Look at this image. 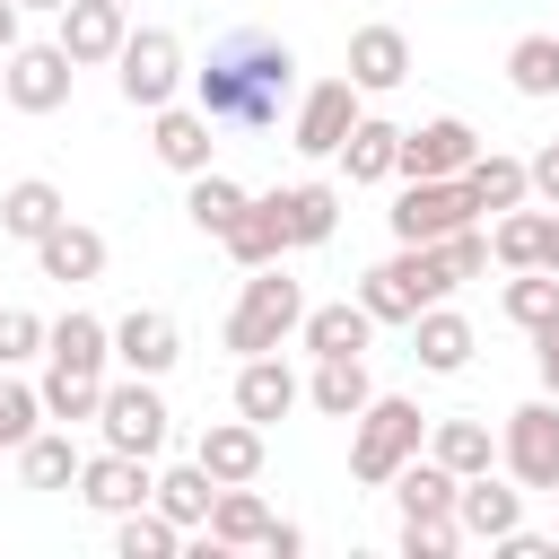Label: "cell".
<instances>
[{
	"instance_id": "cell-33",
	"label": "cell",
	"mask_w": 559,
	"mask_h": 559,
	"mask_svg": "<svg viewBox=\"0 0 559 559\" xmlns=\"http://www.w3.org/2000/svg\"><path fill=\"white\" fill-rule=\"evenodd\" d=\"M148 507H166V515H175L183 533H201V524H210V507H218V480H210L201 463H175V472H157Z\"/></svg>"
},
{
	"instance_id": "cell-13",
	"label": "cell",
	"mask_w": 559,
	"mask_h": 559,
	"mask_svg": "<svg viewBox=\"0 0 559 559\" xmlns=\"http://www.w3.org/2000/svg\"><path fill=\"white\" fill-rule=\"evenodd\" d=\"M210 131H218V122H210L201 105H157V114H148V148H157V166H175L183 183L210 175V148H218Z\"/></svg>"
},
{
	"instance_id": "cell-8",
	"label": "cell",
	"mask_w": 559,
	"mask_h": 559,
	"mask_svg": "<svg viewBox=\"0 0 559 559\" xmlns=\"http://www.w3.org/2000/svg\"><path fill=\"white\" fill-rule=\"evenodd\" d=\"M166 393H157V376H122V384H105V402H96V428H105V445H122V454H157L166 445Z\"/></svg>"
},
{
	"instance_id": "cell-46",
	"label": "cell",
	"mask_w": 559,
	"mask_h": 559,
	"mask_svg": "<svg viewBox=\"0 0 559 559\" xmlns=\"http://www.w3.org/2000/svg\"><path fill=\"white\" fill-rule=\"evenodd\" d=\"M533 192H542V201H550V210H559V140H550V148H542V157H533Z\"/></svg>"
},
{
	"instance_id": "cell-51",
	"label": "cell",
	"mask_w": 559,
	"mask_h": 559,
	"mask_svg": "<svg viewBox=\"0 0 559 559\" xmlns=\"http://www.w3.org/2000/svg\"><path fill=\"white\" fill-rule=\"evenodd\" d=\"M550 507H559V489H550Z\"/></svg>"
},
{
	"instance_id": "cell-5",
	"label": "cell",
	"mask_w": 559,
	"mask_h": 559,
	"mask_svg": "<svg viewBox=\"0 0 559 559\" xmlns=\"http://www.w3.org/2000/svg\"><path fill=\"white\" fill-rule=\"evenodd\" d=\"M114 87H122V105H140V114L175 105V87H183V44H175L166 26L122 35V52H114Z\"/></svg>"
},
{
	"instance_id": "cell-41",
	"label": "cell",
	"mask_w": 559,
	"mask_h": 559,
	"mask_svg": "<svg viewBox=\"0 0 559 559\" xmlns=\"http://www.w3.org/2000/svg\"><path fill=\"white\" fill-rule=\"evenodd\" d=\"M35 419H44V384H9L0 376V454H17L35 437Z\"/></svg>"
},
{
	"instance_id": "cell-47",
	"label": "cell",
	"mask_w": 559,
	"mask_h": 559,
	"mask_svg": "<svg viewBox=\"0 0 559 559\" xmlns=\"http://www.w3.org/2000/svg\"><path fill=\"white\" fill-rule=\"evenodd\" d=\"M262 550H271V559H297V550H306V533H297V524H280V515H271V533H262Z\"/></svg>"
},
{
	"instance_id": "cell-29",
	"label": "cell",
	"mask_w": 559,
	"mask_h": 559,
	"mask_svg": "<svg viewBox=\"0 0 559 559\" xmlns=\"http://www.w3.org/2000/svg\"><path fill=\"white\" fill-rule=\"evenodd\" d=\"M306 402H314L323 419H358V411L376 402V384H367V358H314V384H306Z\"/></svg>"
},
{
	"instance_id": "cell-39",
	"label": "cell",
	"mask_w": 559,
	"mask_h": 559,
	"mask_svg": "<svg viewBox=\"0 0 559 559\" xmlns=\"http://www.w3.org/2000/svg\"><path fill=\"white\" fill-rule=\"evenodd\" d=\"M498 306H507V323H515V332H542V323L559 314V271H515Z\"/></svg>"
},
{
	"instance_id": "cell-36",
	"label": "cell",
	"mask_w": 559,
	"mask_h": 559,
	"mask_svg": "<svg viewBox=\"0 0 559 559\" xmlns=\"http://www.w3.org/2000/svg\"><path fill=\"white\" fill-rule=\"evenodd\" d=\"M114 550L122 559H175L183 550V524L166 507H131V515H114Z\"/></svg>"
},
{
	"instance_id": "cell-28",
	"label": "cell",
	"mask_w": 559,
	"mask_h": 559,
	"mask_svg": "<svg viewBox=\"0 0 559 559\" xmlns=\"http://www.w3.org/2000/svg\"><path fill=\"white\" fill-rule=\"evenodd\" d=\"M550 227H559L550 210H524V201H515V210H498V227H489V253H498L507 271H542V253H550Z\"/></svg>"
},
{
	"instance_id": "cell-6",
	"label": "cell",
	"mask_w": 559,
	"mask_h": 559,
	"mask_svg": "<svg viewBox=\"0 0 559 559\" xmlns=\"http://www.w3.org/2000/svg\"><path fill=\"white\" fill-rule=\"evenodd\" d=\"M384 218H393V245H437V236L472 227L480 210H472L463 175H411V183H402V201H393Z\"/></svg>"
},
{
	"instance_id": "cell-3",
	"label": "cell",
	"mask_w": 559,
	"mask_h": 559,
	"mask_svg": "<svg viewBox=\"0 0 559 559\" xmlns=\"http://www.w3.org/2000/svg\"><path fill=\"white\" fill-rule=\"evenodd\" d=\"M445 288H463V280L445 271V253H437V245H402L393 262H376V271L358 280V306H367L376 323H411L419 306H445Z\"/></svg>"
},
{
	"instance_id": "cell-15",
	"label": "cell",
	"mask_w": 559,
	"mask_h": 559,
	"mask_svg": "<svg viewBox=\"0 0 559 559\" xmlns=\"http://www.w3.org/2000/svg\"><path fill=\"white\" fill-rule=\"evenodd\" d=\"M192 463L218 480V489H236V480H262V419H210L201 428V445H192Z\"/></svg>"
},
{
	"instance_id": "cell-24",
	"label": "cell",
	"mask_w": 559,
	"mask_h": 559,
	"mask_svg": "<svg viewBox=\"0 0 559 559\" xmlns=\"http://www.w3.org/2000/svg\"><path fill=\"white\" fill-rule=\"evenodd\" d=\"M341 166H349V183H393L402 175V131L384 114H358L349 140H341Z\"/></svg>"
},
{
	"instance_id": "cell-50",
	"label": "cell",
	"mask_w": 559,
	"mask_h": 559,
	"mask_svg": "<svg viewBox=\"0 0 559 559\" xmlns=\"http://www.w3.org/2000/svg\"><path fill=\"white\" fill-rule=\"evenodd\" d=\"M17 9H52V17H61V9H70V0H17Z\"/></svg>"
},
{
	"instance_id": "cell-35",
	"label": "cell",
	"mask_w": 559,
	"mask_h": 559,
	"mask_svg": "<svg viewBox=\"0 0 559 559\" xmlns=\"http://www.w3.org/2000/svg\"><path fill=\"white\" fill-rule=\"evenodd\" d=\"M280 218H288V245H323L341 227V192L332 183H288L280 192Z\"/></svg>"
},
{
	"instance_id": "cell-22",
	"label": "cell",
	"mask_w": 559,
	"mask_h": 559,
	"mask_svg": "<svg viewBox=\"0 0 559 559\" xmlns=\"http://www.w3.org/2000/svg\"><path fill=\"white\" fill-rule=\"evenodd\" d=\"M349 79H358L367 96L402 87V79H411V35H402V26H358V35H349Z\"/></svg>"
},
{
	"instance_id": "cell-26",
	"label": "cell",
	"mask_w": 559,
	"mask_h": 559,
	"mask_svg": "<svg viewBox=\"0 0 559 559\" xmlns=\"http://www.w3.org/2000/svg\"><path fill=\"white\" fill-rule=\"evenodd\" d=\"M463 192H472V210H489V218H498V210H515V201L533 192V166H524V157H507V148H480V157L463 166Z\"/></svg>"
},
{
	"instance_id": "cell-32",
	"label": "cell",
	"mask_w": 559,
	"mask_h": 559,
	"mask_svg": "<svg viewBox=\"0 0 559 559\" xmlns=\"http://www.w3.org/2000/svg\"><path fill=\"white\" fill-rule=\"evenodd\" d=\"M218 550H262V533H271V507L253 498V480H236V489H218V507H210V524H201Z\"/></svg>"
},
{
	"instance_id": "cell-27",
	"label": "cell",
	"mask_w": 559,
	"mask_h": 559,
	"mask_svg": "<svg viewBox=\"0 0 559 559\" xmlns=\"http://www.w3.org/2000/svg\"><path fill=\"white\" fill-rule=\"evenodd\" d=\"M44 358H52V367H79V376H105V367H114V323H96V314L70 306V314L52 323V341H44Z\"/></svg>"
},
{
	"instance_id": "cell-10",
	"label": "cell",
	"mask_w": 559,
	"mask_h": 559,
	"mask_svg": "<svg viewBox=\"0 0 559 559\" xmlns=\"http://www.w3.org/2000/svg\"><path fill=\"white\" fill-rule=\"evenodd\" d=\"M358 96H367V87H358L349 70H341V79H314V87L297 96V131H288L297 157H341L349 122H358Z\"/></svg>"
},
{
	"instance_id": "cell-44",
	"label": "cell",
	"mask_w": 559,
	"mask_h": 559,
	"mask_svg": "<svg viewBox=\"0 0 559 559\" xmlns=\"http://www.w3.org/2000/svg\"><path fill=\"white\" fill-rule=\"evenodd\" d=\"M437 253H445V271H454V280H480V271H489V262H498V253H489V236H480V227H454V236H437Z\"/></svg>"
},
{
	"instance_id": "cell-1",
	"label": "cell",
	"mask_w": 559,
	"mask_h": 559,
	"mask_svg": "<svg viewBox=\"0 0 559 559\" xmlns=\"http://www.w3.org/2000/svg\"><path fill=\"white\" fill-rule=\"evenodd\" d=\"M288 96H297V52H288L280 35H253V26L218 35L210 61L192 70V105H201L218 131H271Z\"/></svg>"
},
{
	"instance_id": "cell-37",
	"label": "cell",
	"mask_w": 559,
	"mask_h": 559,
	"mask_svg": "<svg viewBox=\"0 0 559 559\" xmlns=\"http://www.w3.org/2000/svg\"><path fill=\"white\" fill-rule=\"evenodd\" d=\"M245 201H253V192H245V183H227V175L210 166V175H192V192H183V218H192L201 236H227Z\"/></svg>"
},
{
	"instance_id": "cell-42",
	"label": "cell",
	"mask_w": 559,
	"mask_h": 559,
	"mask_svg": "<svg viewBox=\"0 0 559 559\" xmlns=\"http://www.w3.org/2000/svg\"><path fill=\"white\" fill-rule=\"evenodd\" d=\"M44 341H52V323H44V314H26V306H0V367H26V358H44Z\"/></svg>"
},
{
	"instance_id": "cell-2",
	"label": "cell",
	"mask_w": 559,
	"mask_h": 559,
	"mask_svg": "<svg viewBox=\"0 0 559 559\" xmlns=\"http://www.w3.org/2000/svg\"><path fill=\"white\" fill-rule=\"evenodd\" d=\"M419 445H428V411H419V402H402V393H376V402L358 411V428H349V480L384 489Z\"/></svg>"
},
{
	"instance_id": "cell-4",
	"label": "cell",
	"mask_w": 559,
	"mask_h": 559,
	"mask_svg": "<svg viewBox=\"0 0 559 559\" xmlns=\"http://www.w3.org/2000/svg\"><path fill=\"white\" fill-rule=\"evenodd\" d=\"M297 323H306V288H297L280 262H262V271H245V297H236V314H227V349H236V358H262V349H280Z\"/></svg>"
},
{
	"instance_id": "cell-40",
	"label": "cell",
	"mask_w": 559,
	"mask_h": 559,
	"mask_svg": "<svg viewBox=\"0 0 559 559\" xmlns=\"http://www.w3.org/2000/svg\"><path fill=\"white\" fill-rule=\"evenodd\" d=\"M96 402H105V376L44 367V419H96Z\"/></svg>"
},
{
	"instance_id": "cell-34",
	"label": "cell",
	"mask_w": 559,
	"mask_h": 559,
	"mask_svg": "<svg viewBox=\"0 0 559 559\" xmlns=\"http://www.w3.org/2000/svg\"><path fill=\"white\" fill-rule=\"evenodd\" d=\"M428 454H437L454 480H472V472H489V463H498V437H489L480 419H437V428H428Z\"/></svg>"
},
{
	"instance_id": "cell-31",
	"label": "cell",
	"mask_w": 559,
	"mask_h": 559,
	"mask_svg": "<svg viewBox=\"0 0 559 559\" xmlns=\"http://www.w3.org/2000/svg\"><path fill=\"white\" fill-rule=\"evenodd\" d=\"M384 489H393V507H402V515H454V489H463V480H454L437 454H411Z\"/></svg>"
},
{
	"instance_id": "cell-38",
	"label": "cell",
	"mask_w": 559,
	"mask_h": 559,
	"mask_svg": "<svg viewBox=\"0 0 559 559\" xmlns=\"http://www.w3.org/2000/svg\"><path fill=\"white\" fill-rule=\"evenodd\" d=\"M507 87L515 96H559V35H515L507 44Z\"/></svg>"
},
{
	"instance_id": "cell-43",
	"label": "cell",
	"mask_w": 559,
	"mask_h": 559,
	"mask_svg": "<svg viewBox=\"0 0 559 559\" xmlns=\"http://www.w3.org/2000/svg\"><path fill=\"white\" fill-rule=\"evenodd\" d=\"M454 542H463L454 515H402V559H445Z\"/></svg>"
},
{
	"instance_id": "cell-19",
	"label": "cell",
	"mask_w": 559,
	"mask_h": 559,
	"mask_svg": "<svg viewBox=\"0 0 559 559\" xmlns=\"http://www.w3.org/2000/svg\"><path fill=\"white\" fill-rule=\"evenodd\" d=\"M35 271H44V280H61V288H87V280H105V236H96V227H79V218H61V227L35 245Z\"/></svg>"
},
{
	"instance_id": "cell-20",
	"label": "cell",
	"mask_w": 559,
	"mask_h": 559,
	"mask_svg": "<svg viewBox=\"0 0 559 559\" xmlns=\"http://www.w3.org/2000/svg\"><path fill=\"white\" fill-rule=\"evenodd\" d=\"M297 341H306L314 358H367V341H376V314H367L358 297H341V306H306Z\"/></svg>"
},
{
	"instance_id": "cell-9",
	"label": "cell",
	"mask_w": 559,
	"mask_h": 559,
	"mask_svg": "<svg viewBox=\"0 0 559 559\" xmlns=\"http://www.w3.org/2000/svg\"><path fill=\"white\" fill-rule=\"evenodd\" d=\"M9 70H0V87H9V105L17 114H61L70 105V79H79V61L61 52V35L52 44H17V52H0Z\"/></svg>"
},
{
	"instance_id": "cell-21",
	"label": "cell",
	"mask_w": 559,
	"mask_h": 559,
	"mask_svg": "<svg viewBox=\"0 0 559 559\" xmlns=\"http://www.w3.org/2000/svg\"><path fill=\"white\" fill-rule=\"evenodd\" d=\"M411 358H419L428 376H463V367H472V323H463L454 306H419V314H411Z\"/></svg>"
},
{
	"instance_id": "cell-48",
	"label": "cell",
	"mask_w": 559,
	"mask_h": 559,
	"mask_svg": "<svg viewBox=\"0 0 559 559\" xmlns=\"http://www.w3.org/2000/svg\"><path fill=\"white\" fill-rule=\"evenodd\" d=\"M17 17H26V9H17V0H0V52H17Z\"/></svg>"
},
{
	"instance_id": "cell-30",
	"label": "cell",
	"mask_w": 559,
	"mask_h": 559,
	"mask_svg": "<svg viewBox=\"0 0 559 559\" xmlns=\"http://www.w3.org/2000/svg\"><path fill=\"white\" fill-rule=\"evenodd\" d=\"M79 445H70V428H35L26 445H17V480L26 489H79Z\"/></svg>"
},
{
	"instance_id": "cell-18",
	"label": "cell",
	"mask_w": 559,
	"mask_h": 559,
	"mask_svg": "<svg viewBox=\"0 0 559 559\" xmlns=\"http://www.w3.org/2000/svg\"><path fill=\"white\" fill-rule=\"evenodd\" d=\"M297 402H306V384L288 376V358H280V349H262V358H245V367H236V411H245V419H262V428H271V419H288Z\"/></svg>"
},
{
	"instance_id": "cell-16",
	"label": "cell",
	"mask_w": 559,
	"mask_h": 559,
	"mask_svg": "<svg viewBox=\"0 0 559 559\" xmlns=\"http://www.w3.org/2000/svg\"><path fill=\"white\" fill-rule=\"evenodd\" d=\"M472 157H480V131L463 114H437V122L402 131V175H463Z\"/></svg>"
},
{
	"instance_id": "cell-14",
	"label": "cell",
	"mask_w": 559,
	"mask_h": 559,
	"mask_svg": "<svg viewBox=\"0 0 559 559\" xmlns=\"http://www.w3.org/2000/svg\"><path fill=\"white\" fill-rule=\"evenodd\" d=\"M183 358V332H175V314H157V306H131L122 323H114V367L122 376H166Z\"/></svg>"
},
{
	"instance_id": "cell-23",
	"label": "cell",
	"mask_w": 559,
	"mask_h": 559,
	"mask_svg": "<svg viewBox=\"0 0 559 559\" xmlns=\"http://www.w3.org/2000/svg\"><path fill=\"white\" fill-rule=\"evenodd\" d=\"M61 218H70V201H61V183H44V175H26V183L0 192V236H17V245H44Z\"/></svg>"
},
{
	"instance_id": "cell-7",
	"label": "cell",
	"mask_w": 559,
	"mask_h": 559,
	"mask_svg": "<svg viewBox=\"0 0 559 559\" xmlns=\"http://www.w3.org/2000/svg\"><path fill=\"white\" fill-rule=\"evenodd\" d=\"M498 463H507V480H524V489H559V393L507 411Z\"/></svg>"
},
{
	"instance_id": "cell-12",
	"label": "cell",
	"mask_w": 559,
	"mask_h": 559,
	"mask_svg": "<svg viewBox=\"0 0 559 559\" xmlns=\"http://www.w3.org/2000/svg\"><path fill=\"white\" fill-rule=\"evenodd\" d=\"M454 524H463V542H507V533L524 524V480L507 489V480H498V463H489V472H472V480L454 489Z\"/></svg>"
},
{
	"instance_id": "cell-25",
	"label": "cell",
	"mask_w": 559,
	"mask_h": 559,
	"mask_svg": "<svg viewBox=\"0 0 559 559\" xmlns=\"http://www.w3.org/2000/svg\"><path fill=\"white\" fill-rule=\"evenodd\" d=\"M218 245H227V253H236L245 271H262V262H280V253H288V218H280V192H262V201H245V210H236V227H227Z\"/></svg>"
},
{
	"instance_id": "cell-11",
	"label": "cell",
	"mask_w": 559,
	"mask_h": 559,
	"mask_svg": "<svg viewBox=\"0 0 559 559\" xmlns=\"http://www.w3.org/2000/svg\"><path fill=\"white\" fill-rule=\"evenodd\" d=\"M148 489H157L148 454H122V445H105V454H87V463H79V498H87L96 515H131V507H148Z\"/></svg>"
},
{
	"instance_id": "cell-45",
	"label": "cell",
	"mask_w": 559,
	"mask_h": 559,
	"mask_svg": "<svg viewBox=\"0 0 559 559\" xmlns=\"http://www.w3.org/2000/svg\"><path fill=\"white\" fill-rule=\"evenodd\" d=\"M533 367H542V393H559V314L533 332Z\"/></svg>"
},
{
	"instance_id": "cell-49",
	"label": "cell",
	"mask_w": 559,
	"mask_h": 559,
	"mask_svg": "<svg viewBox=\"0 0 559 559\" xmlns=\"http://www.w3.org/2000/svg\"><path fill=\"white\" fill-rule=\"evenodd\" d=\"M542 271H559V227H550V253H542Z\"/></svg>"
},
{
	"instance_id": "cell-17",
	"label": "cell",
	"mask_w": 559,
	"mask_h": 559,
	"mask_svg": "<svg viewBox=\"0 0 559 559\" xmlns=\"http://www.w3.org/2000/svg\"><path fill=\"white\" fill-rule=\"evenodd\" d=\"M122 35H131L122 0H70V9H61V52H70L79 70L114 61V52H122Z\"/></svg>"
}]
</instances>
